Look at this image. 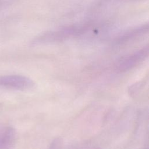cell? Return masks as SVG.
<instances>
[{
    "label": "cell",
    "mask_w": 149,
    "mask_h": 149,
    "mask_svg": "<svg viewBox=\"0 0 149 149\" xmlns=\"http://www.w3.org/2000/svg\"><path fill=\"white\" fill-rule=\"evenodd\" d=\"M36 86L34 81L30 78L20 74L0 76V87L8 89L26 91Z\"/></svg>",
    "instance_id": "1"
},
{
    "label": "cell",
    "mask_w": 149,
    "mask_h": 149,
    "mask_svg": "<svg viewBox=\"0 0 149 149\" xmlns=\"http://www.w3.org/2000/svg\"><path fill=\"white\" fill-rule=\"evenodd\" d=\"M16 140L17 133L14 127L8 126L0 129V149H13Z\"/></svg>",
    "instance_id": "3"
},
{
    "label": "cell",
    "mask_w": 149,
    "mask_h": 149,
    "mask_svg": "<svg viewBox=\"0 0 149 149\" xmlns=\"http://www.w3.org/2000/svg\"><path fill=\"white\" fill-rule=\"evenodd\" d=\"M148 55V48H144L122 59L117 65L120 72L129 70L142 62Z\"/></svg>",
    "instance_id": "2"
},
{
    "label": "cell",
    "mask_w": 149,
    "mask_h": 149,
    "mask_svg": "<svg viewBox=\"0 0 149 149\" xmlns=\"http://www.w3.org/2000/svg\"><path fill=\"white\" fill-rule=\"evenodd\" d=\"M63 141L61 138L56 137L51 143L48 149H62Z\"/></svg>",
    "instance_id": "4"
}]
</instances>
